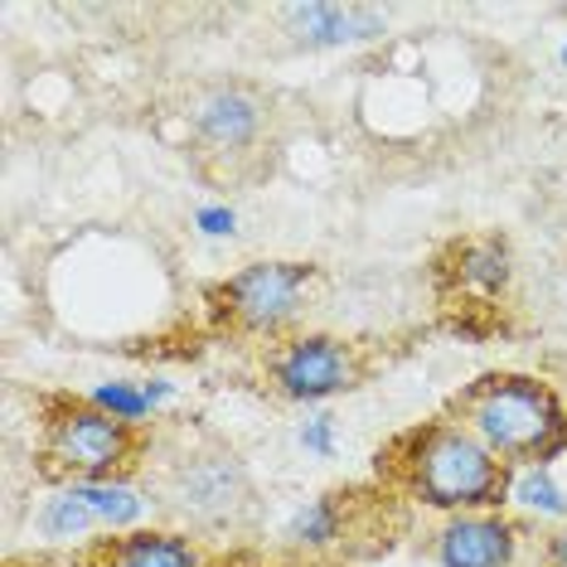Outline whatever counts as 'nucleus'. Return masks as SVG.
<instances>
[{"mask_svg":"<svg viewBox=\"0 0 567 567\" xmlns=\"http://www.w3.org/2000/svg\"><path fill=\"white\" fill-rule=\"evenodd\" d=\"M189 175L224 195H252L277 175L291 141V102L248 73H199L171 97Z\"/></svg>","mask_w":567,"mask_h":567,"instance_id":"f257e3e1","label":"nucleus"},{"mask_svg":"<svg viewBox=\"0 0 567 567\" xmlns=\"http://www.w3.org/2000/svg\"><path fill=\"white\" fill-rule=\"evenodd\" d=\"M369 475L422 519L509 509L514 489V471L442 408L383 436L369 451Z\"/></svg>","mask_w":567,"mask_h":567,"instance_id":"f03ea898","label":"nucleus"},{"mask_svg":"<svg viewBox=\"0 0 567 567\" xmlns=\"http://www.w3.org/2000/svg\"><path fill=\"white\" fill-rule=\"evenodd\" d=\"M151 499L165 519L224 544H252L262 534V485L243 451L204 427L199 417H175L156 432V456L146 471Z\"/></svg>","mask_w":567,"mask_h":567,"instance_id":"7ed1b4c3","label":"nucleus"},{"mask_svg":"<svg viewBox=\"0 0 567 567\" xmlns=\"http://www.w3.org/2000/svg\"><path fill=\"white\" fill-rule=\"evenodd\" d=\"M34 442L30 466L44 485H126L146 481L156 456V422L73 389H40L30 398Z\"/></svg>","mask_w":567,"mask_h":567,"instance_id":"20e7f679","label":"nucleus"},{"mask_svg":"<svg viewBox=\"0 0 567 567\" xmlns=\"http://www.w3.org/2000/svg\"><path fill=\"white\" fill-rule=\"evenodd\" d=\"M442 412L495 451L505 466L534 471L567 456V403L538 369H485L446 393Z\"/></svg>","mask_w":567,"mask_h":567,"instance_id":"39448f33","label":"nucleus"},{"mask_svg":"<svg viewBox=\"0 0 567 567\" xmlns=\"http://www.w3.org/2000/svg\"><path fill=\"white\" fill-rule=\"evenodd\" d=\"M326 267L306 257H252L234 272L199 287L204 334L234 350H262V344L311 326V311L326 301Z\"/></svg>","mask_w":567,"mask_h":567,"instance_id":"423d86ee","label":"nucleus"},{"mask_svg":"<svg viewBox=\"0 0 567 567\" xmlns=\"http://www.w3.org/2000/svg\"><path fill=\"white\" fill-rule=\"evenodd\" d=\"M398 344L369 330H296L243 354V379L272 403H330L364 393L393 364Z\"/></svg>","mask_w":567,"mask_h":567,"instance_id":"0eeeda50","label":"nucleus"},{"mask_svg":"<svg viewBox=\"0 0 567 567\" xmlns=\"http://www.w3.org/2000/svg\"><path fill=\"white\" fill-rule=\"evenodd\" d=\"M412 538H417V514L373 475H359V481L326 485L281 524L277 558H330L359 567L389 558Z\"/></svg>","mask_w":567,"mask_h":567,"instance_id":"6e6552de","label":"nucleus"},{"mask_svg":"<svg viewBox=\"0 0 567 567\" xmlns=\"http://www.w3.org/2000/svg\"><path fill=\"white\" fill-rule=\"evenodd\" d=\"M427 281L442 316L456 330H499L519 301V252L499 228H471L432 252Z\"/></svg>","mask_w":567,"mask_h":567,"instance_id":"1a4fd4ad","label":"nucleus"},{"mask_svg":"<svg viewBox=\"0 0 567 567\" xmlns=\"http://www.w3.org/2000/svg\"><path fill=\"white\" fill-rule=\"evenodd\" d=\"M257 544H224L179 524L102 528L73 548V567H262Z\"/></svg>","mask_w":567,"mask_h":567,"instance_id":"9d476101","label":"nucleus"},{"mask_svg":"<svg viewBox=\"0 0 567 567\" xmlns=\"http://www.w3.org/2000/svg\"><path fill=\"white\" fill-rule=\"evenodd\" d=\"M528 528L509 509H475V514H446V519L417 524V558L432 567H519Z\"/></svg>","mask_w":567,"mask_h":567,"instance_id":"9b49d317","label":"nucleus"},{"mask_svg":"<svg viewBox=\"0 0 567 567\" xmlns=\"http://www.w3.org/2000/svg\"><path fill=\"white\" fill-rule=\"evenodd\" d=\"M281 30L296 49H340V44H354V40H379L383 34V16L369 6H287L277 10Z\"/></svg>","mask_w":567,"mask_h":567,"instance_id":"f8f14e48","label":"nucleus"},{"mask_svg":"<svg viewBox=\"0 0 567 567\" xmlns=\"http://www.w3.org/2000/svg\"><path fill=\"white\" fill-rule=\"evenodd\" d=\"M528 567H567V524L538 534V548H534V563Z\"/></svg>","mask_w":567,"mask_h":567,"instance_id":"ddd939ff","label":"nucleus"},{"mask_svg":"<svg viewBox=\"0 0 567 567\" xmlns=\"http://www.w3.org/2000/svg\"><path fill=\"white\" fill-rule=\"evenodd\" d=\"M0 567H73V548H30V553H6Z\"/></svg>","mask_w":567,"mask_h":567,"instance_id":"4468645a","label":"nucleus"},{"mask_svg":"<svg viewBox=\"0 0 567 567\" xmlns=\"http://www.w3.org/2000/svg\"><path fill=\"white\" fill-rule=\"evenodd\" d=\"M544 301H548V311H558L567 320V252L553 262V272L544 281Z\"/></svg>","mask_w":567,"mask_h":567,"instance_id":"2eb2a0df","label":"nucleus"},{"mask_svg":"<svg viewBox=\"0 0 567 567\" xmlns=\"http://www.w3.org/2000/svg\"><path fill=\"white\" fill-rule=\"evenodd\" d=\"M262 567H350V563H330V558H267Z\"/></svg>","mask_w":567,"mask_h":567,"instance_id":"dca6fc26","label":"nucleus"},{"mask_svg":"<svg viewBox=\"0 0 567 567\" xmlns=\"http://www.w3.org/2000/svg\"><path fill=\"white\" fill-rule=\"evenodd\" d=\"M548 379H553V383H558V393H563V403H567V354H558V359H553Z\"/></svg>","mask_w":567,"mask_h":567,"instance_id":"f3484780","label":"nucleus"},{"mask_svg":"<svg viewBox=\"0 0 567 567\" xmlns=\"http://www.w3.org/2000/svg\"><path fill=\"white\" fill-rule=\"evenodd\" d=\"M563 63H567V44H563Z\"/></svg>","mask_w":567,"mask_h":567,"instance_id":"a211bd4d","label":"nucleus"}]
</instances>
